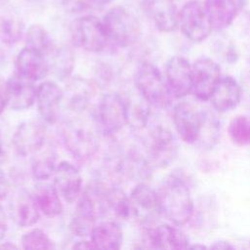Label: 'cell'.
I'll use <instances>...</instances> for the list:
<instances>
[{
	"instance_id": "d590c367",
	"label": "cell",
	"mask_w": 250,
	"mask_h": 250,
	"mask_svg": "<svg viewBox=\"0 0 250 250\" xmlns=\"http://www.w3.org/2000/svg\"><path fill=\"white\" fill-rule=\"evenodd\" d=\"M8 230V220L3 207L0 205V241L5 237Z\"/></svg>"
},
{
	"instance_id": "83f0119b",
	"label": "cell",
	"mask_w": 250,
	"mask_h": 250,
	"mask_svg": "<svg viewBox=\"0 0 250 250\" xmlns=\"http://www.w3.org/2000/svg\"><path fill=\"white\" fill-rule=\"evenodd\" d=\"M23 33L21 20L11 11H0V40L7 45L16 44Z\"/></svg>"
},
{
	"instance_id": "ffe728a7",
	"label": "cell",
	"mask_w": 250,
	"mask_h": 250,
	"mask_svg": "<svg viewBox=\"0 0 250 250\" xmlns=\"http://www.w3.org/2000/svg\"><path fill=\"white\" fill-rule=\"evenodd\" d=\"M9 207L13 220L20 227H31L39 219V209L33 195L24 189L17 191L11 197Z\"/></svg>"
},
{
	"instance_id": "e575fe53",
	"label": "cell",
	"mask_w": 250,
	"mask_h": 250,
	"mask_svg": "<svg viewBox=\"0 0 250 250\" xmlns=\"http://www.w3.org/2000/svg\"><path fill=\"white\" fill-rule=\"evenodd\" d=\"M9 190H10L9 181L0 165V199L4 198L9 193Z\"/></svg>"
},
{
	"instance_id": "f1b7e54d",
	"label": "cell",
	"mask_w": 250,
	"mask_h": 250,
	"mask_svg": "<svg viewBox=\"0 0 250 250\" xmlns=\"http://www.w3.org/2000/svg\"><path fill=\"white\" fill-rule=\"evenodd\" d=\"M92 90L85 80H73L66 90L68 104L74 111L85 110L91 101Z\"/></svg>"
},
{
	"instance_id": "484cf974",
	"label": "cell",
	"mask_w": 250,
	"mask_h": 250,
	"mask_svg": "<svg viewBox=\"0 0 250 250\" xmlns=\"http://www.w3.org/2000/svg\"><path fill=\"white\" fill-rule=\"evenodd\" d=\"M108 208L117 218L122 220H129L138 218V212L134 206L130 196L120 188L109 187L108 194Z\"/></svg>"
},
{
	"instance_id": "603a6c76",
	"label": "cell",
	"mask_w": 250,
	"mask_h": 250,
	"mask_svg": "<svg viewBox=\"0 0 250 250\" xmlns=\"http://www.w3.org/2000/svg\"><path fill=\"white\" fill-rule=\"evenodd\" d=\"M35 203L45 216L56 217L62 212V203L55 185L37 184L32 192Z\"/></svg>"
},
{
	"instance_id": "d6a6232c",
	"label": "cell",
	"mask_w": 250,
	"mask_h": 250,
	"mask_svg": "<svg viewBox=\"0 0 250 250\" xmlns=\"http://www.w3.org/2000/svg\"><path fill=\"white\" fill-rule=\"evenodd\" d=\"M21 243L23 249H53L56 247L54 241L40 229H33L25 232Z\"/></svg>"
},
{
	"instance_id": "4dcf8cb0",
	"label": "cell",
	"mask_w": 250,
	"mask_h": 250,
	"mask_svg": "<svg viewBox=\"0 0 250 250\" xmlns=\"http://www.w3.org/2000/svg\"><path fill=\"white\" fill-rule=\"evenodd\" d=\"M219 132L220 122L218 118L212 111H210L208 108H205L203 125L199 140L196 145L205 148H211L217 143Z\"/></svg>"
},
{
	"instance_id": "ba28073f",
	"label": "cell",
	"mask_w": 250,
	"mask_h": 250,
	"mask_svg": "<svg viewBox=\"0 0 250 250\" xmlns=\"http://www.w3.org/2000/svg\"><path fill=\"white\" fill-rule=\"evenodd\" d=\"M205 108H198L191 103H179L173 109V123L181 138L187 144L196 145L199 140Z\"/></svg>"
},
{
	"instance_id": "ac0fdd59",
	"label": "cell",
	"mask_w": 250,
	"mask_h": 250,
	"mask_svg": "<svg viewBox=\"0 0 250 250\" xmlns=\"http://www.w3.org/2000/svg\"><path fill=\"white\" fill-rule=\"evenodd\" d=\"M242 90L239 83L230 75H222L214 88L209 101L218 112L234 109L240 103Z\"/></svg>"
},
{
	"instance_id": "d6986e66",
	"label": "cell",
	"mask_w": 250,
	"mask_h": 250,
	"mask_svg": "<svg viewBox=\"0 0 250 250\" xmlns=\"http://www.w3.org/2000/svg\"><path fill=\"white\" fill-rule=\"evenodd\" d=\"M64 93L53 81H45L37 87L36 102L41 117L47 123H55L59 117Z\"/></svg>"
},
{
	"instance_id": "5bb4252c",
	"label": "cell",
	"mask_w": 250,
	"mask_h": 250,
	"mask_svg": "<svg viewBox=\"0 0 250 250\" xmlns=\"http://www.w3.org/2000/svg\"><path fill=\"white\" fill-rule=\"evenodd\" d=\"M53 176L60 195L67 203H73L82 192L83 181L78 168L68 161H62L57 165Z\"/></svg>"
},
{
	"instance_id": "44dd1931",
	"label": "cell",
	"mask_w": 250,
	"mask_h": 250,
	"mask_svg": "<svg viewBox=\"0 0 250 250\" xmlns=\"http://www.w3.org/2000/svg\"><path fill=\"white\" fill-rule=\"evenodd\" d=\"M9 105L14 110H24L29 108L36 101L37 88L33 81L26 79L17 73L8 80Z\"/></svg>"
},
{
	"instance_id": "8fae6325",
	"label": "cell",
	"mask_w": 250,
	"mask_h": 250,
	"mask_svg": "<svg viewBox=\"0 0 250 250\" xmlns=\"http://www.w3.org/2000/svg\"><path fill=\"white\" fill-rule=\"evenodd\" d=\"M165 80L173 98L191 93V63L184 57L174 56L165 64Z\"/></svg>"
},
{
	"instance_id": "74e56055",
	"label": "cell",
	"mask_w": 250,
	"mask_h": 250,
	"mask_svg": "<svg viewBox=\"0 0 250 250\" xmlns=\"http://www.w3.org/2000/svg\"><path fill=\"white\" fill-rule=\"evenodd\" d=\"M238 4L244 14L250 18V0H238Z\"/></svg>"
},
{
	"instance_id": "7402d4cb",
	"label": "cell",
	"mask_w": 250,
	"mask_h": 250,
	"mask_svg": "<svg viewBox=\"0 0 250 250\" xmlns=\"http://www.w3.org/2000/svg\"><path fill=\"white\" fill-rule=\"evenodd\" d=\"M90 240L95 248L119 249L123 240L122 229L113 221L101 222L94 227Z\"/></svg>"
},
{
	"instance_id": "4316f807",
	"label": "cell",
	"mask_w": 250,
	"mask_h": 250,
	"mask_svg": "<svg viewBox=\"0 0 250 250\" xmlns=\"http://www.w3.org/2000/svg\"><path fill=\"white\" fill-rule=\"evenodd\" d=\"M50 70H52L59 78H67L74 67V56L70 49L66 47H54L46 56Z\"/></svg>"
},
{
	"instance_id": "5b68a950",
	"label": "cell",
	"mask_w": 250,
	"mask_h": 250,
	"mask_svg": "<svg viewBox=\"0 0 250 250\" xmlns=\"http://www.w3.org/2000/svg\"><path fill=\"white\" fill-rule=\"evenodd\" d=\"M97 128L104 136L118 133L128 124L127 100L117 93L104 95L94 113Z\"/></svg>"
},
{
	"instance_id": "ab89813d",
	"label": "cell",
	"mask_w": 250,
	"mask_h": 250,
	"mask_svg": "<svg viewBox=\"0 0 250 250\" xmlns=\"http://www.w3.org/2000/svg\"><path fill=\"white\" fill-rule=\"evenodd\" d=\"M6 159V150H5V146H4V142L0 133V165L3 164V162Z\"/></svg>"
},
{
	"instance_id": "2e32d148",
	"label": "cell",
	"mask_w": 250,
	"mask_h": 250,
	"mask_svg": "<svg viewBox=\"0 0 250 250\" xmlns=\"http://www.w3.org/2000/svg\"><path fill=\"white\" fill-rule=\"evenodd\" d=\"M15 69V73L34 82L45 78L50 67L44 54L25 46L17 56Z\"/></svg>"
},
{
	"instance_id": "b9f144b4",
	"label": "cell",
	"mask_w": 250,
	"mask_h": 250,
	"mask_svg": "<svg viewBox=\"0 0 250 250\" xmlns=\"http://www.w3.org/2000/svg\"><path fill=\"white\" fill-rule=\"evenodd\" d=\"M188 248H200V249H203V248H206V246H204V245H202V244H194V245H190L189 244V246H188Z\"/></svg>"
},
{
	"instance_id": "836d02e7",
	"label": "cell",
	"mask_w": 250,
	"mask_h": 250,
	"mask_svg": "<svg viewBox=\"0 0 250 250\" xmlns=\"http://www.w3.org/2000/svg\"><path fill=\"white\" fill-rule=\"evenodd\" d=\"M7 105H9L8 81L0 75V115Z\"/></svg>"
},
{
	"instance_id": "277c9868",
	"label": "cell",
	"mask_w": 250,
	"mask_h": 250,
	"mask_svg": "<svg viewBox=\"0 0 250 250\" xmlns=\"http://www.w3.org/2000/svg\"><path fill=\"white\" fill-rule=\"evenodd\" d=\"M108 40L125 48L134 44L140 37L141 24L138 19L121 6L109 9L103 20Z\"/></svg>"
},
{
	"instance_id": "30bf717a",
	"label": "cell",
	"mask_w": 250,
	"mask_h": 250,
	"mask_svg": "<svg viewBox=\"0 0 250 250\" xmlns=\"http://www.w3.org/2000/svg\"><path fill=\"white\" fill-rule=\"evenodd\" d=\"M64 146L77 160L86 161L99 150V140L94 133L86 128L67 126L62 132Z\"/></svg>"
},
{
	"instance_id": "f546056e",
	"label": "cell",
	"mask_w": 250,
	"mask_h": 250,
	"mask_svg": "<svg viewBox=\"0 0 250 250\" xmlns=\"http://www.w3.org/2000/svg\"><path fill=\"white\" fill-rule=\"evenodd\" d=\"M25 46L41 52L45 56L55 47L48 32L39 24H32L28 27L25 35Z\"/></svg>"
},
{
	"instance_id": "4fadbf2b",
	"label": "cell",
	"mask_w": 250,
	"mask_h": 250,
	"mask_svg": "<svg viewBox=\"0 0 250 250\" xmlns=\"http://www.w3.org/2000/svg\"><path fill=\"white\" fill-rule=\"evenodd\" d=\"M46 143V127L39 121L21 123L13 136V146L18 154H33Z\"/></svg>"
},
{
	"instance_id": "8992f818",
	"label": "cell",
	"mask_w": 250,
	"mask_h": 250,
	"mask_svg": "<svg viewBox=\"0 0 250 250\" xmlns=\"http://www.w3.org/2000/svg\"><path fill=\"white\" fill-rule=\"evenodd\" d=\"M178 27L190 41H204L213 30V25L205 4L199 0L187 2L179 11Z\"/></svg>"
},
{
	"instance_id": "d4e9b609",
	"label": "cell",
	"mask_w": 250,
	"mask_h": 250,
	"mask_svg": "<svg viewBox=\"0 0 250 250\" xmlns=\"http://www.w3.org/2000/svg\"><path fill=\"white\" fill-rule=\"evenodd\" d=\"M57 154L53 146L47 143L33 153L31 160V173L34 179L45 181L53 176L56 170Z\"/></svg>"
},
{
	"instance_id": "f35d334b",
	"label": "cell",
	"mask_w": 250,
	"mask_h": 250,
	"mask_svg": "<svg viewBox=\"0 0 250 250\" xmlns=\"http://www.w3.org/2000/svg\"><path fill=\"white\" fill-rule=\"evenodd\" d=\"M73 248H78V249H90V248H95V247H94V245L92 244L91 240H90V241L82 240V241L76 242V244L73 245Z\"/></svg>"
},
{
	"instance_id": "cb8c5ba5",
	"label": "cell",
	"mask_w": 250,
	"mask_h": 250,
	"mask_svg": "<svg viewBox=\"0 0 250 250\" xmlns=\"http://www.w3.org/2000/svg\"><path fill=\"white\" fill-rule=\"evenodd\" d=\"M204 4L209 14L213 29L223 30L233 22L236 17L234 0H205Z\"/></svg>"
},
{
	"instance_id": "9a60e30c",
	"label": "cell",
	"mask_w": 250,
	"mask_h": 250,
	"mask_svg": "<svg viewBox=\"0 0 250 250\" xmlns=\"http://www.w3.org/2000/svg\"><path fill=\"white\" fill-rule=\"evenodd\" d=\"M142 5L159 31L172 32L178 27L179 11L174 0H144Z\"/></svg>"
},
{
	"instance_id": "60d3db41",
	"label": "cell",
	"mask_w": 250,
	"mask_h": 250,
	"mask_svg": "<svg viewBox=\"0 0 250 250\" xmlns=\"http://www.w3.org/2000/svg\"><path fill=\"white\" fill-rule=\"evenodd\" d=\"M90 3H93V4H96V5H104V4H107L109 2H111L112 0H88Z\"/></svg>"
},
{
	"instance_id": "1f68e13d",
	"label": "cell",
	"mask_w": 250,
	"mask_h": 250,
	"mask_svg": "<svg viewBox=\"0 0 250 250\" xmlns=\"http://www.w3.org/2000/svg\"><path fill=\"white\" fill-rule=\"evenodd\" d=\"M228 132L231 142L236 146H250V117L236 115L230 120Z\"/></svg>"
},
{
	"instance_id": "6da1fadb",
	"label": "cell",
	"mask_w": 250,
	"mask_h": 250,
	"mask_svg": "<svg viewBox=\"0 0 250 250\" xmlns=\"http://www.w3.org/2000/svg\"><path fill=\"white\" fill-rule=\"evenodd\" d=\"M161 215L175 226L186 225L193 214V200L186 181L176 174L168 176L158 191Z\"/></svg>"
},
{
	"instance_id": "9c48e42d",
	"label": "cell",
	"mask_w": 250,
	"mask_h": 250,
	"mask_svg": "<svg viewBox=\"0 0 250 250\" xmlns=\"http://www.w3.org/2000/svg\"><path fill=\"white\" fill-rule=\"evenodd\" d=\"M220 65L208 57L198 58L191 64V93L201 102L209 98L221 78Z\"/></svg>"
},
{
	"instance_id": "7c38bea8",
	"label": "cell",
	"mask_w": 250,
	"mask_h": 250,
	"mask_svg": "<svg viewBox=\"0 0 250 250\" xmlns=\"http://www.w3.org/2000/svg\"><path fill=\"white\" fill-rule=\"evenodd\" d=\"M145 242L155 249H185L188 248V237L179 228L167 224L153 226L146 225Z\"/></svg>"
},
{
	"instance_id": "e0dca14e",
	"label": "cell",
	"mask_w": 250,
	"mask_h": 250,
	"mask_svg": "<svg viewBox=\"0 0 250 250\" xmlns=\"http://www.w3.org/2000/svg\"><path fill=\"white\" fill-rule=\"evenodd\" d=\"M130 198L137 209L138 218L145 225L153 224L161 215L158 193L146 183H139L130 193Z\"/></svg>"
},
{
	"instance_id": "52a82bcc",
	"label": "cell",
	"mask_w": 250,
	"mask_h": 250,
	"mask_svg": "<svg viewBox=\"0 0 250 250\" xmlns=\"http://www.w3.org/2000/svg\"><path fill=\"white\" fill-rule=\"evenodd\" d=\"M73 43L85 51L100 53L104 50L108 37L103 21L95 16H83L76 19L70 27Z\"/></svg>"
},
{
	"instance_id": "3957f363",
	"label": "cell",
	"mask_w": 250,
	"mask_h": 250,
	"mask_svg": "<svg viewBox=\"0 0 250 250\" xmlns=\"http://www.w3.org/2000/svg\"><path fill=\"white\" fill-rule=\"evenodd\" d=\"M145 156L152 168H164L174 161L179 146L175 135L165 126L151 127L143 142Z\"/></svg>"
},
{
	"instance_id": "8d00e7d4",
	"label": "cell",
	"mask_w": 250,
	"mask_h": 250,
	"mask_svg": "<svg viewBox=\"0 0 250 250\" xmlns=\"http://www.w3.org/2000/svg\"><path fill=\"white\" fill-rule=\"evenodd\" d=\"M210 247L215 248V249H232L233 248V246L229 242L223 241V240L214 242Z\"/></svg>"
},
{
	"instance_id": "7a4b0ae2",
	"label": "cell",
	"mask_w": 250,
	"mask_h": 250,
	"mask_svg": "<svg viewBox=\"0 0 250 250\" xmlns=\"http://www.w3.org/2000/svg\"><path fill=\"white\" fill-rule=\"evenodd\" d=\"M135 85L150 106L165 108L171 104L172 95L169 91L165 77L153 63L143 62L139 64L135 73Z\"/></svg>"
}]
</instances>
